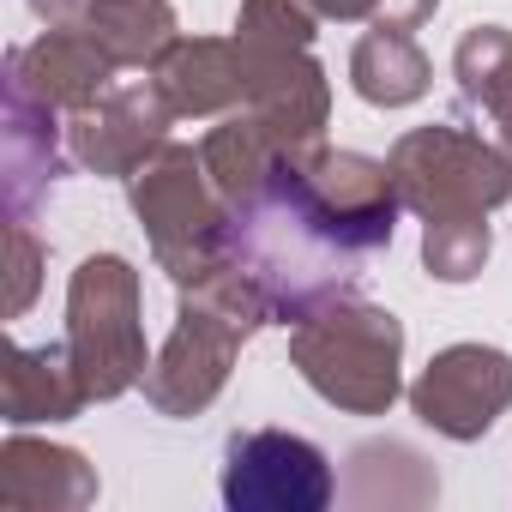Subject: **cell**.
I'll return each mask as SVG.
<instances>
[{
	"label": "cell",
	"mask_w": 512,
	"mask_h": 512,
	"mask_svg": "<svg viewBox=\"0 0 512 512\" xmlns=\"http://www.w3.org/2000/svg\"><path fill=\"white\" fill-rule=\"evenodd\" d=\"M296 211H302V229L290 235L284 217H278L260 193H253V199L235 211V223H229L235 260L253 266V278L272 290L278 308H302V302H314V296L344 290V284L356 278V260H362L374 241H386V229H392V211H386V217H368L362 229H344L308 187H296Z\"/></svg>",
	"instance_id": "obj_1"
},
{
	"label": "cell",
	"mask_w": 512,
	"mask_h": 512,
	"mask_svg": "<svg viewBox=\"0 0 512 512\" xmlns=\"http://www.w3.org/2000/svg\"><path fill=\"white\" fill-rule=\"evenodd\" d=\"M223 500L241 512H320L332 500L326 452L296 434H235L223 458Z\"/></svg>",
	"instance_id": "obj_2"
}]
</instances>
